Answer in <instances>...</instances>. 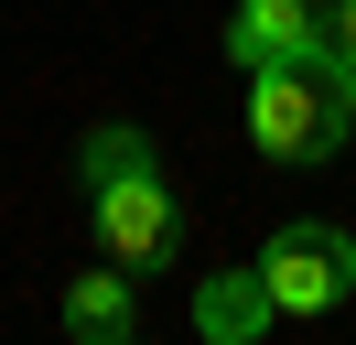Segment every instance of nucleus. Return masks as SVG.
<instances>
[{"label":"nucleus","instance_id":"8","mask_svg":"<svg viewBox=\"0 0 356 345\" xmlns=\"http://www.w3.org/2000/svg\"><path fill=\"white\" fill-rule=\"evenodd\" d=\"M324 33H334V65L356 76V0H334V11H324Z\"/></svg>","mask_w":356,"mask_h":345},{"label":"nucleus","instance_id":"7","mask_svg":"<svg viewBox=\"0 0 356 345\" xmlns=\"http://www.w3.org/2000/svg\"><path fill=\"white\" fill-rule=\"evenodd\" d=\"M76 162H87V194H97V184H119V172H140V162H152V129L108 119V129H87V151H76Z\"/></svg>","mask_w":356,"mask_h":345},{"label":"nucleus","instance_id":"3","mask_svg":"<svg viewBox=\"0 0 356 345\" xmlns=\"http://www.w3.org/2000/svg\"><path fill=\"white\" fill-rule=\"evenodd\" d=\"M259 280H270V302H281V323L291 313H334V302L356 291V237L324 227V216H302V227H281L259 248Z\"/></svg>","mask_w":356,"mask_h":345},{"label":"nucleus","instance_id":"2","mask_svg":"<svg viewBox=\"0 0 356 345\" xmlns=\"http://www.w3.org/2000/svg\"><path fill=\"white\" fill-rule=\"evenodd\" d=\"M87 216H97V259H119L130 280L184 259V194L162 184V162H140V172H119V184H97Z\"/></svg>","mask_w":356,"mask_h":345},{"label":"nucleus","instance_id":"6","mask_svg":"<svg viewBox=\"0 0 356 345\" xmlns=\"http://www.w3.org/2000/svg\"><path fill=\"white\" fill-rule=\"evenodd\" d=\"M65 335L76 345H130L140 335V302H130V270H87V280H65Z\"/></svg>","mask_w":356,"mask_h":345},{"label":"nucleus","instance_id":"5","mask_svg":"<svg viewBox=\"0 0 356 345\" xmlns=\"http://www.w3.org/2000/svg\"><path fill=\"white\" fill-rule=\"evenodd\" d=\"M270 323H281V302H270L259 259H248V270H205V291H195V335L205 345H259Z\"/></svg>","mask_w":356,"mask_h":345},{"label":"nucleus","instance_id":"1","mask_svg":"<svg viewBox=\"0 0 356 345\" xmlns=\"http://www.w3.org/2000/svg\"><path fill=\"white\" fill-rule=\"evenodd\" d=\"M248 141L270 162H334L356 141V76L334 54H281L248 65Z\"/></svg>","mask_w":356,"mask_h":345},{"label":"nucleus","instance_id":"4","mask_svg":"<svg viewBox=\"0 0 356 345\" xmlns=\"http://www.w3.org/2000/svg\"><path fill=\"white\" fill-rule=\"evenodd\" d=\"M324 11L334 0H238L227 11V65H281V54H334V33H324Z\"/></svg>","mask_w":356,"mask_h":345}]
</instances>
